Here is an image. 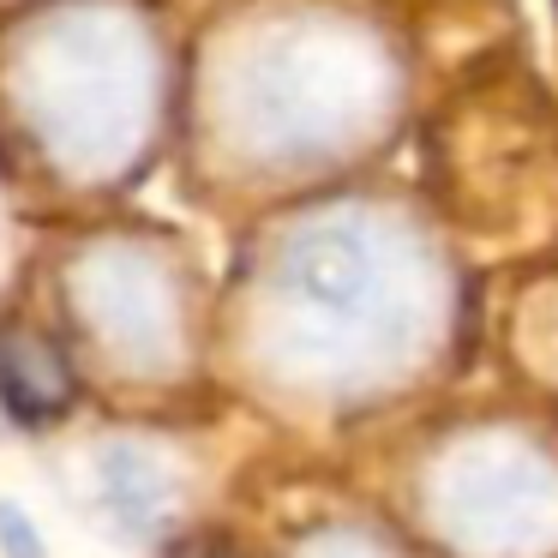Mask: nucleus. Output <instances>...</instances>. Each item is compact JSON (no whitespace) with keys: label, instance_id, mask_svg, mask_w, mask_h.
<instances>
[{"label":"nucleus","instance_id":"1","mask_svg":"<svg viewBox=\"0 0 558 558\" xmlns=\"http://www.w3.org/2000/svg\"><path fill=\"white\" fill-rule=\"evenodd\" d=\"M0 397L19 421H49L73 397V373L43 337L13 330V337H0Z\"/></svg>","mask_w":558,"mask_h":558},{"label":"nucleus","instance_id":"2","mask_svg":"<svg viewBox=\"0 0 558 558\" xmlns=\"http://www.w3.org/2000/svg\"><path fill=\"white\" fill-rule=\"evenodd\" d=\"M109 498H114V510H121L133 529H150V522L162 517V474L150 469L145 457H133V450H121V457L109 462Z\"/></svg>","mask_w":558,"mask_h":558},{"label":"nucleus","instance_id":"3","mask_svg":"<svg viewBox=\"0 0 558 558\" xmlns=\"http://www.w3.org/2000/svg\"><path fill=\"white\" fill-rule=\"evenodd\" d=\"M0 553L7 558H43V534L31 529L25 505H13V498H0Z\"/></svg>","mask_w":558,"mask_h":558}]
</instances>
